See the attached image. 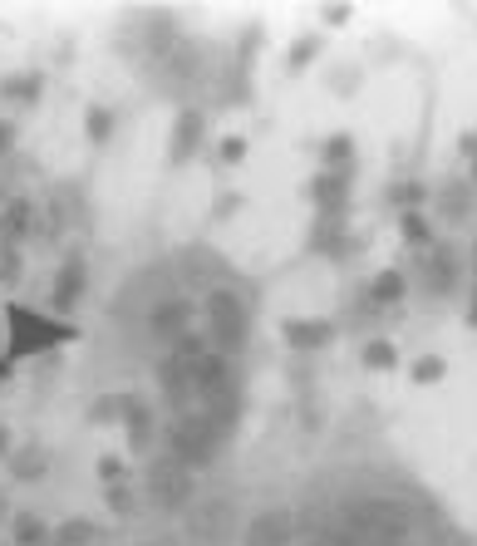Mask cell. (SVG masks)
<instances>
[{
    "instance_id": "1",
    "label": "cell",
    "mask_w": 477,
    "mask_h": 546,
    "mask_svg": "<svg viewBox=\"0 0 477 546\" xmlns=\"http://www.w3.org/2000/svg\"><path fill=\"white\" fill-rule=\"evenodd\" d=\"M202 315H207V345L217 350V355H237L246 350V340H251V305L246 296H237L232 286H217L207 305H202Z\"/></svg>"
},
{
    "instance_id": "2",
    "label": "cell",
    "mask_w": 477,
    "mask_h": 546,
    "mask_svg": "<svg viewBox=\"0 0 477 546\" xmlns=\"http://www.w3.org/2000/svg\"><path fill=\"white\" fill-rule=\"evenodd\" d=\"M227 433L202 419V414H178V424L168 428V458H178L182 468H207L222 453Z\"/></svg>"
},
{
    "instance_id": "3",
    "label": "cell",
    "mask_w": 477,
    "mask_h": 546,
    "mask_svg": "<svg viewBox=\"0 0 477 546\" xmlns=\"http://www.w3.org/2000/svg\"><path fill=\"white\" fill-rule=\"evenodd\" d=\"M5 325H10V355H40V350H55L64 340H74V330L30 310V305H5Z\"/></svg>"
},
{
    "instance_id": "4",
    "label": "cell",
    "mask_w": 477,
    "mask_h": 546,
    "mask_svg": "<svg viewBox=\"0 0 477 546\" xmlns=\"http://www.w3.org/2000/svg\"><path fill=\"white\" fill-rule=\"evenodd\" d=\"M143 492L158 512H187V502L197 497L192 483V468H182L178 458H148V473H143Z\"/></svg>"
},
{
    "instance_id": "5",
    "label": "cell",
    "mask_w": 477,
    "mask_h": 546,
    "mask_svg": "<svg viewBox=\"0 0 477 546\" xmlns=\"http://www.w3.org/2000/svg\"><path fill=\"white\" fill-rule=\"evenodd\" d=\"M187 542L197 546H222L237 527V502L232 497H192L187 502Z\"/></svg>"
},
{
    "instance_id": "6",
    "label": "cell",
    "mask_w": 477,
    "mask_h": 546,
    "mask_svg": "<svg viewBox=\"0 0 477 546\" xmlns=\"http://www.w3.org/2000/svg\"><path fill=\"white\" fill-rule=\"evenodd\" d=\"M192 315H197V305L187 296H168V301H158L148 310V335L163 340V345H178V340L192 335Z\"/></svg>"
},
{
    "instance_id": "7",
    "label": "cell",
    "mask_w": 477,
    "mask_h": 546,
    "mask_svg": "<svg viewBox=\"0 0 477 546\" xmlns=\"http://www.w3.org/2000/svg\"><path fill=\"white\" fill-rule=\"evenodd\" d=\"M291 542H296V517L286 507H271V512L251 517L246 537H241V546H291Z\"/></svg>"
},
{
    "instance_id": "8",
    "label": "cell",
    "mask_w": 477,
    "mask_h": 546,
    "mask_svg": "<svg viewBox=\"0 0 477 546\" xmlns=\"http://www.w3.org/2000/svg\"><path fill=\"white\" fill-rule=\"evenodd\" d=\"M310 202L320 207V217H345V207H350V173H320V178L310 182Z\"/></svg>"
},
{
    "instance_id": "9",
    "label": "cell",
    "mask_w": 477,
    "mask_h": 546,
    "mask_svg": "<svg viewBox=\"0 0 477 546\" xmlns=\"http://www.w3.org/2000/svg\"><path fill=\"white\" fill-rule=\"evenodd\" d=\"M202 128H207V114L187 104L178 114V123H173V138H168V158H173V163H187V158L202 148Z\"/></svg>"
},
{
    "instance_id": "10",
    "label": "cell",
    "mask_w": 477,
    "mask_h": 546,
    "mask_svg": "<svg viewBox=\"0 0 477 546\" xmlns=\"http://www.w3.org/2000/svg\"><path fill=\"white\" fill-rule=\"evenodd\" d=\"M84 286H89V271H84V256H64L60 266V281H55V310H74L79 296H84Z\"/></svg>"
},
{
    "instance_id": "11",
    "label": "cell",
    "mask_w": 477,
    "mask_h": 546,
    "mask_svg": "<svg viewBox=\"0 0 477 546\" xmlns=\"http://www.w3.org/2000/svg\"><path fill=\"white\" fill-rule=\"evenodd\" d=\"M423 286H428V296H448V291L458 286V251H453V246H438V251L428 256Z\"/></svg>"
},
{
    "instance_id": "12",
    "label": "cell",
    "mask_w": 477,
    "mask_h": 546,
    "mask_svg": "<svg viewBox=\"0 0 477 546\" xmlns=\"http://www.w3.org/2000/svg\"><path fill=\"white\" fill-rule=\"evenodd\" d=\"M286 340H291V350H325L335 340V325L330 320H286Z\"/></svg>"
},
{
    "instance_id": "13",
    "label": "cell",
    "mask_w": 477,
    "mask_h": 546,
    "mask_svg": "<svg viewBox=\"0 0 477 546\" xmlns=\"http://www.w3.org/2000/svg\"><path fill=\"white\" fill-rule=\"evenodd\" d=\"M45 448H20V453H10V473L20 478V483H35V478H45Z\"/></svg>"
},
{
    "instance_id": "14",
    "label": "cell",
    "mask_w": 477,
    "mask_h": 546,
    "mask_svg": "<svg viewBox=\"0 0 477 546\" xmlns=\"http://www.w3.org/2000/svg\"><path fill=\"white\" fill-rule=\"evenodd\" d=\"M20 266H25V261H20V242L0 227V286H15V281H20Z\"/></svg>"
},
{
    "instance_id": "15",
    "label": "cell",
    "mask_w": 477,
    "mask_h": 546,
    "mask_svg": "<svg viewBox=\"0 0 477 546\" xmlns=\"http://www.w3.org/2000/svg\"><path fill=\"white\" fill-rule=\"evenodd\" d=\"M310 246H315V251H340V246H345V217H320Z\"/></svg>"
},
{
    "instance_id": "16",
    "label": "cell",
    "mask_w": 477,
    "mask_h": 546,
    "mask_svg": "<svg viewBox=\"0 0 477 546\" xmlns=\"http://www.w3.org/2000/svg\"><path fill=\"white\" fill-rule=\"evenodd\" d=\"M94 537H99V527H94V522H64V527L50 532V546H89Z\"/></svg>"
},
{
    "instance_id": "17",
    "label": "cell",
    "mask_w": 477,
    "mask_h": 546,
    "mask_svg": "<svg viewBox=\"0 0 477 546\" xmlns=\"http://www.w3.org/2000/svg\"><path fill=\"white\" fill-rule=\"evenodd\" d=\"M15 546H50V527H45L40 517L20 512V517H15Z\"/></svg>"
},
{
    "instance_id": "18",
    "label": "cell",
    "mask_w": 477,
    "mask_h": 546,
    "mask_svg": "<svg viewBox=\"0 0 477 546\" xmlns=\"http://www.w3.org/2000/svg\"><path fill=\"white\" fill-rule=\"evenodd\" d=\"M40 89H45L40 74H20V79H5V84H0V94H5V99H20V104H35Z\"/></svg>"
},
{
    "instance_id": "19",
    "label": "cell",
    "mask_w": 477,
    "mask_h": 546,
    "mask_svg": "<svg viewBox=\"0 0 477 546\" xmlns=\"http://www.w3.org/2000/svg\"><path fill=\"white\" fill-rule=\"evenodd\" d=\"M128 448H133V453H148V448H153V409H148V414H138V419H128Z\"/></svg>"
},
{
    "instance_id": "20",
    "label": "cell",
    "mask_w": 477,
    "mask_h": 546,
    "mask_svg": "<svg viewBox=\"0 0 477 546\" xmlns=\"http://www.w3.org/2000/svg\"><path fill=\"white\" fill-rule=\"evenodd\" d=\"M350 158H355V138H350V133H335V138L325 143V163H330V173H345Z\"/></svg>"
},
{
    "instance_id": "21",
    "label": "cell",
    "mask_w": 477,
    "mask_h": 546,
    "mask_svg": "<svg viewBox=\"0 0 477 546\" xmlns=\"http://www.w3.org/2000/svg\"><path fill=\"white\" fill-rule=\"evenodd\" d=\"M369 296H374V305H394L399 296H404V276H399V271H384V276L374 281Z\"/></svg>"
},
{
    "instance_id": "22",
    "label": "cell",
    "mask_w": 477,
    "mask_h": 546,
    "mask_svg": "<svg viewBox=\"0 0 477 546\" xmlns=\"http://www.w3.org/2000/svg\"><path fill=\"white\" fill-rule=\"evenodd\" d=\"M84 128H89V138H94V143H109V138H114V114H109L104 104H94V109H89V119H84Z\"/></svg>"
},
{
    "instance_id": "23",
    "label": "cell",
    "mask_w": 477,
    "mask_h": 546,
    "mask_svg": "<svg viewBox=\"0 0 477 546\" xmlns=\"http://www.w3.org/2000/svg\"><path fill=\"white\" fill-rule=\"evenodd\" d=\"M364 364H369V369H394V364H399V350H394L389 340H369V345H364Z\"/></svg>"
},
{
    "instance_id": "24",
    "label": "cell",
    "mask_w": 477,
    "mask_h": 546,
    "mask_svg": "<svg viewBox=\"0 0 477 546\" xmlns=\"http://www.w3.org/2000/svg\"><path fill=\"white\" fill-rule=\"evenodd\" d=\"M104 502L119 512V517H133L138 507H133V492H128V483H114V487H104Z\"/></svg>"
},
{
    "instance_id": "25",
    "label": "cell",
    "mask_w": 477,
    "mask_h": 546,
    "mask_svg": "<svg viewBox=\"0 0 477 546\" xmlns=\"http://www.w3.org/2000/svg\"><path fill=\"white\" fill-rule=\"evenodd\" d=\"M315 55H320V40H315V35H305V40H296V45H291V69H305V64L315 60Z\"/></svg>"
},
{
    "instance_id": "26",
    "label": "cell",
    "mask_w": 477,
    "mask_h": 546,
    "mask_svg": "<svg viewBox=\"0 0 477 546\" xmlns=\"http://www.w3.org/2000/svg\"><path fill=\"white\" fill-rule=\"evenodd\" d=\"M443 374H448V364L438 360V355H423V360L414 364V379H418V384H433V379H443Z\"/></svg>"
},
{
    "instance_id": "27",
    "label": "cell",
    "mask_w": 477,
    "mask_h": 546,
    "mask_svg": "<svg viewBox=\"0 0 477 546\" xmlns=\"http://www.w3.org/2000/svg\"><path fill=\"white\" fill-rule=\"evenodd\" d=\"M99 478H104V487H114L128 478V468H123V458H114V453H104L99 458Z\"/></svg>"
},
{
    "instance_id": "28",
    "label": "cell",
    "mask_w": 477,
    "mask_h": 546,
    "mask_svg": "<svg viewBox=\"0 0 477 546\" xmlns=\"http://www.w3.org/2000/svg\"><path fill=\"white\" fill-rule=\"evenodd\" d=\"M399 227H404V237H409L414 246H428V222H423L418 212H404V222H399Z\"/></svg>"
},
{
    "instance_id": "29",
    "label": "cell",
    "mask_w": 477,
    "mask_h": 546,
    "mask_svg": "<svg viewBox=\"0 0 477 546\" xmlns=\"http://www.w3.org/2000/svg\"><path fill=\"white\" fill-rule=\"evenodd\" d=\"M423 197H428V192H423L418 182H404V187H394V202H404L409 212H414V207H418V202H423Z\"/></svg>"
},
{
    "instance_id": "30",
    "label": "cell",
    "mask_w": 477,
    "mask_h": 546,
    "mask_svg": "<svg viewBox=\"0 0 477 546\" xmlns=\"http://www.w3.org/2000/svg\"><path fill=\"white\" fill-rule=\"evenodd\" d=\"M246 158V138H222V163H241Z\"/></svg>"
},
{
    "instance_id": "31",
    "label": "cell",
    "mask_w": 477,
    "mask_h": 546,
    "mask_svg": "<svg viewBox=\"0 0 477 546\" xmlns=\"http://www.w3.org/2000/svg\"><path fill=\"white\" fill-rule=\"evenodd\" d=\"M325 20H330V25H345V20H350V5H330Z\"/></svg>"
},
{
    "instance_id": "32",
    "label": "cell",
    "mask_w": 477,
    "mask_h": 546,
    "mask_svg": "<svg viewBox=\"0 0 477 546\" xmlns=\"http://www.w3.org/2000/svg\"><path fill=\"white\" fill-rule=\"evenodd\" d=\"M10 143H15V123H0V158L10 153Z\"/></svg>"
},
{
    "instance_id": "33",
    "label": "cell",
    "mask_w": 477,
    "mask_h": 546,
    "mask_svg": "<svg viewBox=\"0 0 477 546\" xmlns=\"http://www.w3.org/2000/svg\"><path fill=\"white\" fill-rule=\"evenodd\" d=\"M463 153H468V158H477V133H463Z\"/></svg>"
},
{
    "instance_id": "34",
    "label": "cell",
    "mask_w": 477,
    "mask_h": 546,
    "mask_svg": "<svg viewBox=\"0 0 477 546\" xmlns=\"http://www.w3.org/2000/svg\"><path fill=\"white\" fill-rule=\"evenodd\" d=\"M374 546H409V537H389V542H374Z\"/></svg>"
},
{
    "instance_id": "35",
    "label": "cell",
    "mask_w": 477,
    "mask_h": 546,
    "mask_svg": "<svg viewBox=\"0 0 477 546\" xmlns=\"http://www.w3.org/2000/svg\"><path fill=\"white\" fill-rule=\"evenodd\" d=\"M468 320H473V325H477V305H473V315H468Z\"/></svg>"
},
{
    "instance_id": "36",
    "label": "cell",
    "mask_w": 477,
    "mask_h": 546,
    "mask_svg": "<svg viewBox=\"0 0 477 546\" xmlns=\"http://www.w3.org/2000/svg\"><path fill=\"white\" fill-rule=\"evenodd\" d=\"M473 182H477V158H473Z\"/></svg>"
},
{
    "instance_id": "37",
    "label": "cell",
    "mask_w": 477,
    "mask_h": 546,
    "mask_svg": "<svg viewBox=\"0 0 477 546\" xmlns=\"http://www.w3.org/2000/svg\"><path fill=\"white\" fill-rule=\"evenodd\" d=\"M0 379H5V360H0Z\"/></svg>"
}]
</instances>
